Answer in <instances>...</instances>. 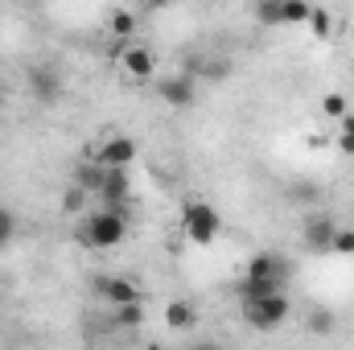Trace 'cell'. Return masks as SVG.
Returning a JSON list of instances; mask_svg holds the SVG:
<instances>
[{"label": "cell", "instance_id": "obj_8", "mask_svg": "<svg viewBox=\"0 0 354 350\" xmlns=\"http://www.w3.org/2000/svg\"><path fill=\"white\" fill-rule=\"evenodd\" d=\"M95 288H99V297H103L111 309H120V305H128V301H140V288H136V280H128V276H99Z\"/></svg>", "mask_w": 354, "mask_h": 350}, {"label": "cell", "instance_id": "obj_6", "mask_svg": "<svg viewBox=\"0 0 354 350\" xmlns=\"http://www.w3.org/2000/svg\"><path fill=\"white\" fill-rule=\"evenodd\" d=\"M99 198H103V206L128 210V198H132V177H128V165H111V169H103Z\"/></svg>", "mask_w": 354, "mask_h": 350}, {"label": "cell", "instance_id": "obj_12", "mask_svg": "<svg viewBox=\"0 0 354 350\" xmlns=\"http://www.w3.org/2000/svg\"><path fill=\"white\" fill-rule=\"evenodd\" d=\"M29 83H33V95H37V99H54V95H58V75H54V71H41V66H37V71L29 75Z\"/></svg>", "mask_w": 354, "mask_h": 350}, {"label": "cell", "instance_id": "obj_20", "mask_svg": "<svg viewBox=\"0 0 354 350\" xmlns=\"http://www.w3.org/2000/svg\"><path fill=\"white\" fill-rule=\"evenodd\" d=\"M256 17H260V25H284L280 0H260V4H256Z\"/></svg>", "mask_w": 354, "mask_h": 350}, {"label": "cell", "instance_id": "obj_21", "mask_svg": "<svg viewBox=\"0 0 354 350\" xmlns=\"http://www.w3.org/2000/svg\"><path fill=\"white\" fill-rule=\"evenodd\" d=\"M231 75V62L227 58H214V62H202V79H210V83H223Z\"/></svg>", "mask_w": 354, "mask_h": 350}, {"label": "cell", "instance_id": "obj_2", "mask_svg": "<svg viewBox=\"0 0 354 350\" xmlns=\"http://www.w3.org/2000/svg\"><path fill=\"white\" fill-rule=\"evenodd\" d=\"M177 227H181L185 243H194V248H210V243L218 239V231H223V214H218L210 202H198V198H194V202L181 206Z\"/></svg>", "mask_w": 354, "mask_h": 350}, {"label": "cell", "instance_id": "obj_24", "mask_svg": "<svg viewBox=\"0 0 354 350\" xmlns=\"http://www.w3.org/2000/svg\"><path fill=\"white\" fill-rule=\"evenodd\" d=\"M351 227H354V223H351Z\"/></svg>", "mask_w": 354, "mask_h": 350}, {"label": "cell", "instance_id": "obj_7", "mask_svg": "<svg viewBox=\"0 0 354 350\" xmlns=\"http://www.w3.org/2000/svg\"><path fill=\"white\" fill-rule=\"evenodd\" d=\"M157 95H161L169 107L185 111V107H194V99H198V83H194V75H169V79L157 83Z\"/></svg>", "mask_w": 354, "mask_h": 350}, {"label": "cell", "instance_id": "obj_1", "mask_svg": "<svg viewBox=\"0 0 354 350\" xmlns=\"http://www.w3.org/2000/svg\"><path fill=\"white\" fill-rule=\"evenodd\" d=\"M79 239H83V248H95V252L120 248V243L128 239V210L103 206V210H95V214H83Z\"/></svg>", "mask_w": 354, "mask_h": 350}, {"label": "cell", "instance_id": "obj_5", "mask_svg": "<svg viewBox=\"0 0 354 350\" xmlns=\"http://www.w3.org/2000/svg\"><path fill=\"white\" fill-rule=\"evenodd\" d=\"M87 157H91V161H99L103 169H111V165H132V161H136V140H132V136L111 132V136H103L99 145H91Z\"/></svg>", "mask_w": 354, "mask_h": 350}, {"label": "cell", "instance_id": "obj_23", "mask_svg": "<svg viewBox=\"0 0 354 350\" xmlns=\"http://www.w3.org/2000/svg\"><path fill=\"white\" fill-rule=\"evenodd\" d=\"M140 4H145V8H165L169 0H140Z\"/></svg>", "mask_w": 354, "mask_h": 350}, {"label": "cell", "instance_id": "obj_19", "mask_svg": "<svg viewBox=\"0 0 354 350\" xmlns=\"http://www.w3.org/2000/svg\"><path fill=\"white\" fill-rule=\"evenodd\" d=\"M83 206H87V190H83V185L75 181V185H71V190L62 194V210H66V214H79Z\"/></svg>", "mask_w": 354, "mask_h": 350}, {"label": "cell", "instance_id": "obj_10", "mask_svg": "<svg viewBox=\"0 0 354 350\" xmlns=\"http://www.w3.org/2000/svg\"><path fill=\"white\" fill-rule=\"evenodd\" d=\"M165 326L169 330H194L198 326V309L189 301H169L165 305Z\"/></svg>", "mask_w": 354, "mask_h": 350}, {"label": "cell", "instance_id": "obj_14", "mask_svg": "<svg viewBox=\"0 0 354 350\" xmlns=\"http://www.w3.org/2000/svg\"><path fill=\"white\" fill-rule=\"evenodd\" d=\"M115 313V326H124V330H136L140 322H145V305L140 301H128V305H120V309H111Z\"/></svg>", "mask_w": 354, "mask_h": 350}, {"label": "cell", "instance_id": "obj_3", "mask_svg": "<svg viewBox=\"0 0 354 350\" xmlns=\"http://www.w3.org/2000/svg\"><path fill=\"white\" fill-rule=\"evenodd\" d=\"M288 313H292V301H288V293H284V288L264 293V297H256V301H248V305H243V317H248V326H252V330H276V326H284V322H288Z\"/></svg>", "mask_w": 354, "mask_h": 350}, {"label": "cell", "instance_id": "obj_15", "mask_svg": "<svg viewBox=\"0 0 354 350\" xmlns=\"http://www.w3.org/2000/svg\"><path fill=\"white\" fill-rule=\"evenodd\" d=\"M309 0H280V17H284V25H305L309 21Z\"/></svg>", "mask_w": 354, "mask_h": 350}, {"label": "cell", "instance_id": "obj_4", "mask_svg": "<svg viewBox=\"0 0 354 350\" xmlns=\"http://www.w3.org/2000/svg\"><path fill=\"white\" fill-rule=\"evenodd\" d=\"M115 62H120V75L124 79H132V83H153V75H157V54L149 50V46H120L115 50Z\"/></svg>", "mask_w": 354, "mask_h": 350}, {"label": "cell", "instance_id": "obj_16", "mask_svg": "<svg viewBox=\"0 0 354 350\" xmlns=\"http://www.w3.org/2000/svg\"><path fill=\"white\" fill-rule=\"evenodd\" d=\"M334 145H338L342 157H354V111H346V116L338 120V140H334Z\"/></svg>", "mask_w": 354, "mask_h": 350}, {"label": "cell", "instance_id": "obj_17", "mask_svg": "<svg viewBox=\"0 0 354 350\" xmlns=\"http://www.w3.org/2000/svg\"><path fill=\"white\" fill-rule=\"evenodd\" d=\"M305 25H309L313 37H330V33H334V17H330L326 8H309V21H305Z\"/></svg>", "mask_w": 354, "mask_h": 350}, {"label": "cell", "instance_id": "obj_18", "mask_svg": "<svg viewBox=\"0 0 354 350\" xmlns=\"http://www.w3.org/2000/svg\"><path fill=\"white\" fill-rule=\"evenodd\" d=\"M330 252L334 256H354V227H334V239H330Z\"/></svg>", "mask_w": 354, "mask_h": 350}, {"label": "cell", "instance_id": "obj_11", "mask_svg": "<svg viewBox=\"0 0 354 350\" xmlns=\"http://www.w3.org/2000/svg\"><path fill=\"white\" fill-rule=\"evenodd\" d=\"M136 25H140V21H136V12H132V8H115V12H111V21H107V33H111L115 42H128V37L136 33Z\"/></svg>", "mask_w": 354, "mask_h": 350}, {"label": "cell", "instance_id": "obj_22", "mask_svg": "<svg viewBox=\"0 0 354 350\" xmlns=\"http://www.w3.org/2000/svg\"><path fill=\"white\" fill-rule=\"evenodd\" d=\"M12 235H17V214L8 206H0V248H8Z\"/></svg>", "mask_w": 354, "mask_h": 350}, {"label": "cell", "instance_id": "obj_9", "mask_svg": "<svg viewBox=\"0 0 354 350\" xmlns=\"http://www.w3.org/2000/svg\"><path fill=\"white\" fill-rule=\"evenodd\" d=\"M334 227H338V223H334L330 214H309V219H305V231H301V235H305V248H309V252H330Z\"/></svg>", "mask_w": 354, "mask_h": 350}, {"label": "cell", "instance_id": "obj_13", "mask_svg": "<svg viewBox=\"0 0 354 350\" xmlns=\"http://www.w3.org/2000/svg\"><path fill=\"white\" fill-rule=\"evenodd\" d=\"M346 111H351V99H346L342 91H330V95L322 99V116H326V120H334V124H338Z\"/></svg>", "mask_w": 354, "mask_h": 350}]
</instances>
